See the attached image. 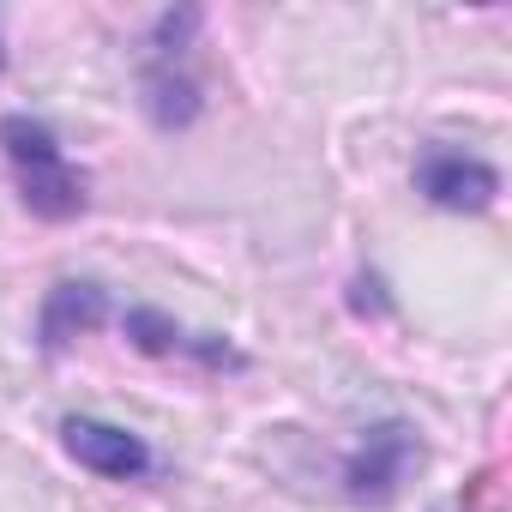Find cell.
I'll return each instance as SVG.
<instances>
[{
  "label": "cell",
  "instance_id": "cell-6",
  "mask_svg": "<svg viewBox=\"0 0 512 512\" xmlns=\"http://www.w3.org/2000/svg\"><path fill=\"white\" fill-rule=\"evenodd\" d=\"M127 338H133V350H145V356H187V362H199V368H247V356L229 344V338H217V332H187V326H175L169 314H157V308H127Z\"/></svg>",
  "mask_w": 512,
  "mask_h": 512
},
{
  "label": "cell",
  "instance_id": "cell-4",
  "mask_svg": "<svg viewBox=\"0 0 512 512\" xmlns=\"http://www.w3.org/2000/svg\"><path fill=\"white\" fill-rule=\"evenodd\" d=\"M416 193L440 211H488L500 193V175H494V163H482L458 145H428L416 157Z\"/></svg>",
  "mask_w": 512,
  "mask_h": 512
},
{
  "label": "cell",
  "instance_id": "cell-2",
  "mask_svg": "<svg viewBox=\"0 0 512 512\" xmlns=\"http://www.w3.org/2000/svg\"><path fill=\"white\" fill-rule=\"evenodd\" d=\"M199 25V13H163L157 19V43H151V61H145V73H139V91H145V109H151V121L157 127H187L193 115H199V85L187 79V67H181V37Z\"/></svg>",
  "mask_w": 512,
  "mask_h": 512
},
{
  "label": "cell",
  "instance_id": "cell-1",
  "mask_svg": "<svg viewBox=\"0 0 512 512\" xmlns=\"http://www.w3.org/2000/svg\"><path fill=\"white\" fill-rule=\"evenodd\" d=\"M0 151L13 163V181H19V199L31 217L43 223H67L85 211V169L67 157V145L55 139L49 121L37 115H7L0 121Z\"/></svg>",
  "mask_w": 512,
  "mask_h": 512
},
{
  "label": "cell",
  "instance_id": "cell-3",
  "mask_svg": "<svg viewBox=\"0 0 512 512\" xmlns=\"http://www.w3.org/2000/svg\"><path fill=\"white\" fill-rule=\"evenodd\" d=\"M416 458H422V440H416L410 422H380V428H368L362 446H356L350 464H344V488H350V500L386 506V500L404 488V476H410Z\"/></svg>",
  "mask_w": 512,
  "mask_h": 512
},
{
  "label": "cell",
  "instance_id": "cell-7",
  "mask_svg": "<svg viewBox=\"0 0 512 512\" xmlns=\"http://www.w3.org/2000/svg\"><path fill=\"white\" fill-rule=\"evenodd\" d=\"M103 320H109V296H103V284L67 278V284L49 290V302H43V314H37V344H43V356H61L79 332H97Z\"/></svg>",
  "mask_w": 512,
  "mask_h": 512
},
{
  "label": "cell",
  "instance_id": "cell-5",
  "mask_svg": "<svg viewBox=\"0 0 512 512\" xmlns=\"http://www.w3.org/2000/svg\"><path fill=\"white\" fill-rule=\"evenodd\" d=\"M61 446L79 458V470H91V476H103V482H139V476H151V446L133 434V428H121V422H103V416H67L61 422Z\"/></svg>",
  "mask_w": 512,
  "mask_h": 512
}]
</instances>
